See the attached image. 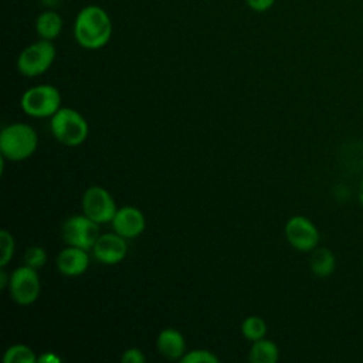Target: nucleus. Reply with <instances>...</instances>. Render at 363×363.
I'll list each match as a JSON object with an SVG mask.
<instances>
[{
    "instance_id": "nucleus-1",
    "label": "nucleus",
    "mask_w": 363,
    "mask_h": 363,
    "mask_svg": "<svg viewBox=\"0 0 363 363\" xmlns=\"http://www.w3.org/2000/svg\"><path fill=\"white\" fill-rule=\"evenodd\" d=\"M112 30L109 14L96 4L81 9L74 21V37L86 50H98L106 45L111 40Z\"/></svg>"
},
{
    "instance_id": "nucleus-4",
    "label": "nucleus",
    "mask_w": 363,
    "mask_h": 363,
    "mask_svg": "<svg viewBox=\"0 0 363 363\" xmlns=\"http://www.w3.org/2000/svg\"><path fill=\"white\" fill-rule=\"evenodd\" d=\"M55 54L57 51L52 41L40 38L18 54L17 69L24 77H38L52 65Z\"/></svg>"
},
{
    "instance_id": "nucleus-7",
    "label": "nucleus",
    "mask_w": 363,
    "mask_h": 363,
    "mask_svg": "<svg viewBox=\"0 0 363 363\" xmlns=\"http://www.w3.org/2000/svg\"><path fill=\"white\" fill-rule=\"evenodd\" d=\"M40 291L41 282L37 269L24 264L11 272L9 292L16 303L31 305L37 301Z\"/></svg>"
},
{
    "instance_id": "nucleus-5",
    "label": "nucleus",
    "mask_w": 363,
    "mask_h": 363,
    "mask_svg": "<svg viewBox=\"0 0 363 363\" xmlns=\"http://www.w3.org/2000/svg\"><path fill=\"white\" fill-rule=\"evenodd\" d=\"M21 108L33 118L52 116L61 108L60 91L50 84L31 86L21 96Z\"/></svg>"
},
{
    "instance_id": "nucleus-11",
    "label": "nucleus",
    "mask_w": 363,
    "mask_h": 363,
    "mask_svg": "<svg viewBox=\"0 0 363 363\" xmlns=\"http://www.w3.org/2000/svg\"><path fill=\"white\" fill-rule=\"evenodd\" d=\"M111 223L113 231L125 238H135L140 235L146 227L143 213L133 206H125L118 208Z\"/></svg>"
},
{
    "instance_id": "nucleus-21",
    "label": "nucleus",
    "mask_w": 363,
    "mask_h": 363,
    "mask_svg": "<svg viewBox=\"0 0 363 363\" xmlns=\"http://www.w3.org/2000/svg\"><path fill=\"white\" fill-rule=\"evenodd\" d=\"M45 262H47V252L43 247L31 245L26 250V252H24V264L26 265H28L34 269H38Z\"/></svg>"
},
{
    "instance_id": "nucleus-3",
    "label": "nucleus",
    "mask_w": 363,
    "mask_h": 363,
    "mask_svg": "<svg viewBox=\"0 0 363 363\" xmlns=\"http://www.w3.org/2000/svg\"><path fill=\"white\" fill-rule=\"evenodd\" d=\"M51 132L62 145L78 146L88 136V123L77 109L60 108L51 116Z\"/></svg>"
},
{
    "instance_id": "nucleus-18",
    "label": "nucleus",
    "mask_w": 363,
    "mask_h": 363,
    "mask_svg": "<svg viewBox=\"0 0 363 363\" xmlns=\"http://www.w3.org/2000/svg\"><path fill=\"white\" fill-rule=\"evenodd\" d=\"M241 332L242 336L251 342L258 340L265 337L267 333V323L261 316H248L244 319L242 325H241Z\"/></svg>"
},
{
    "instance_id": "nucleus-9",
    "label": "nucleus",
    "mask_w": 363,
    "mask_h": 363,
    "mask_svg": "<svg viewBox=\"0 0 363 363\" xmlns=\"http://www.w3.org/2000/svg\"><path fill=\"white\" fill-rule=\"evenodd\" d=\"M285 237L291 247L302 252H311L319 244V231L305 216H292L286 221Z\"/></svg>"
},
{
    "instance_id": "nucleus-26",
    "label": "nucleus",
    "mask_w": 363,
    "mask_h": 363,
    "mask_svg": "<svg viewBox=\"0 0 363 363\" xmlns=\"http://www.w3.org/2000/svg\"><path fill=\"white\" fill-rule=\"evenodd\" d=\"M359 200H360V203L363 204V180H362L360 187H359Z\"/></svg>"
},
{
    "instance_id": "nucleus-14",
    "label": "nucleus",
    "mask_w": 363,
    "mask_h": 363,
    "mask_svg": "<svg viewBox=\"0 0 363 363\" xmlns=\"http://www.w3.org/2000/svg\"><path fill=\"white\" fill-rule=\"evenodd\" d=\"M309 268L312 274L318 278L330 277L336 268L335 254L326 247H316L311 251Z\"/></svg>"
},
{
    "instance_id": "nucleus-8",
    "label": "nucleus",
    "mask_w": 363,
    "mask_h": 363,
    "mask_svg": "<svg viewBox=\"0 0 363 363\" xmlns=\"http://www.w3.org/2000/svg\"><path fill=\"white\" fill-rule=\"evenodd\" d=\"M116 203L111 193L101 186H91L82 196V211L98 224L112 221L116 214Z\"/></svg>"
},
{
    "instance_id": "nucleus-25",
    "label": "nucleus",
    "mask_w": 363,
    "mask_h": 363,
    "mask_svg": "<svg viewBox=\"0 0 363 363\" xmlns=\"http://www.w3.org/2000/svg\"><path fill=\"white\" fill-rule=\"evenodd\" d=\"M9 282H10V277L7 274V271L4 269V267H0V288H9Z\"/></svg>"
},
{
    "instance_id": "nucleus-20",
    "label": "nucleus",
    "mask_w": 363,
    "mask_h": 363,
    "mask_svg": "<svg viewBox=\"0 0 363 363\" xmlns=\"http://www.w3.org/2000/svg\"><path fill=\"white\" fill-rule=\"evenodd\" d=\"M183 363H218L220 359L207 349H194L186 352L180 359Z\"/></svg>"
},
{
    "instance_id": "nucleus-16",
    "label": "nucleus",
    "mask_w": 363,
    "mask_h": 363,
    "mask_svg": "<svg viewBox=\"0 0 363 363\" xmlns=\"http://www.w3.org/2000/svg\"><path fill=\"white\" fill-rule=\"evenodd\" d=\"M248 359L252 363H275L279 359L278 346L265 337L254 340L248 353Z\"/></svg>"
},
{
    "instance_id": "nucleus-6",
    "label": "nucleus",
    "mask_w": 363,
    "mask_h": 363,
    "mask_svg": "<svg viewBox=\"0 0 363 363\" xmlns=\"http://www.w3.org/2000/svg\"><path fill=\"white\" fill-rule=\"evenodd\" d=\"M98 225V223H95L85 214L71 216L62 223L61 234L68 245L92 250L94 244L101 235Z\"/></svg>"
},
{
    "instance_id": "nucleus-2",
    "label": "nucleus",
    "mask_w": 363,
    "mask_h": 363,
    "mask_svg": "<svg viewBox=\"0 0 363 363\" xmlns=\"http://www.w3.org/2000/svg\"><path fill=\"white\" fill-rule=\"evenodd\" d=\"M38 145V136L27 123H11L0 133V152L9 160L20 162L30 157Z\"/></svg>"
},
{
    "instance_id": "nucleus-19",
    "label": "nucleus",
    "mask_w": 363,
    "mask_h": 363,
    "mask_svg": "<svg viewBox=\"0 0 363 363\" xmlns=\"http://www.w3.org/2000/svg\"><path fill=\"white\" fill-rule=\"evenodd\" d=\"M14 250H16V242L14 238L11 235V233H9L7 230H1L0 231V267H4L11 261L13 255H14Z\"/></svg>"
},
{
    "instance_id": "nucleus-23",
    "label": "nucleus",
    "mask_w": 363,
    "mask_h": 363,
    "mask_svg": "<svg viewBox=\"0 0 363 363\" xmlns=\"http://www.w3.org/2000/svg\"><path fill=\"white\" fill-rule=\"evenodd\" d=\"M245 1L250 6V9H252L254 11H259V13L269 10L275 3V0H245Z\"/></svg>"
},
{
    "instance_id": "nucleus-17",
    "label": "nucleus",
    "mask_w": 363,
    "mask_h": 363,
    "mask_svg": "<svg viewBox=\"0 0 363 363\" xmlns=\"http://www.w3.org/2000/svg\"><path fill=\"white\" fill-rule=\"evenodd\" d=\"M37 360L38 357L35 356L34 350L23 343L7 347L3 356L4 363H35Z\"/></svg>"
},
{
    "instance_id": "nucleus-15",
    "label": "nucleus",
    "mask_w": 363,
    "mask_h": 363,
    "mask_svg": "<svg viewBox=\"0 0 363 363\" xmlns=\"http://www.w3.org/2000/svg\"><path fill=\"white\" fill-rule=\"evenodd\" d=\"M62 30V18L54 10H45L38 14L35 20V31L40 38L52 41Z\"/></svg>"
},
{
    "instance_id": "nucleus-22",
    "label": "nucleus",
    "mask_w": 363,
    "mask_h": 363,
    "mask_svg": "<svg viewBox=\"0 0 363 363\" xmlns=\"http://www.w3.org/2000/svg\"><path fill=\"white\" fill-rule=\"evenodd\" d=\"M121 360L123 363H143L146 360L145 354L142 353L140 349L138 347H129L122 353Z\"/></svg>"
},
{
    "instance_id": "nucleus-24",
    "label": "nucleus",
    "mask_w": 363,
    "mask_h": 363,
    "mask_svg": "<svg viewBox=\"0 0 363 363\" xmlns=\"http://www.w3.org/2000/svg\"><path fill=\"white\" fill-rule=\"evenodd\" d=\"M37 362H38V363H60V362H61V359H60L55 353L48 352V353H45V354L40 356Z\"/></svg>"
},
{
    "instance_id": "nucleus-13",
    "label": "nucleus",
    "mask_w": 363,
    "mask_h": 363,
    "mask_svg": "<svg viewBox=\"0 0 363 363\" xmlns=\"http://www.w3.org/2000/svg\"><path fill=\"white\" fill-rule=\"evenodd\" d=\"M157 350L162 356L169 360L182 359L186 353L184 336L174 328H166L157 335L156 340Z\"/></svg>"
},
{
    "instance_id": "nucleus-10",
    "label": "nucleus",
    "mask_w": 363,
    "mask_h": 363,
    "mask_svg": "<svg viewBox=\"0 0 363 363\" xmlns=\"http://www.w3.org/2000/svg\"><path fill=\"white\" fill-rule=\"evenodd\" d=\"M92 252L96 261L102 264H106V265L118 264L126 257V252H128L126 238L119 235L115 231L101 234L92 247Z\"/></svg>"
},
{
    "instance_id": "nucleus-12",
    "label": "nucleus",
    "mask_w": 363,
    "mask_h": 363,
    "mask_svg": "<svg viewBox=\"0 0 363 363\" xmlns=\"http://www.w3.org/2000/svg\"><path fill=\"white\" fill-rule=\"evenodd\" d=\"M89 265L88 250L67 245L57 257V268L65 277H79Z\"/></svg>"
}]
</instances>
